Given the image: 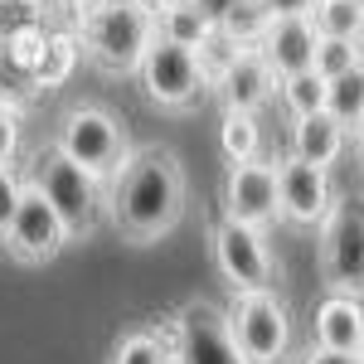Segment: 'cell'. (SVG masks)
<instances>
[{"label":"cell","instance_id":"obj_1","mask_svg":"<svg viewBox=\"0 0 364 364\" xmlns=\"http://www.w3.org/2000/svg\"><path fill=\"white\" fill-rule=\"evenodd\" d=\"M107 214L122 238L132 243H161L185 219V170L166 146H141L132 151L112 175Z\"/></svg>","mask_w":364,"mask_h":364},{"label":"cell","instance_id":"obj_2","mask_svg":"<svg viewBox=\"0 0 364 364\" xmlns=\"http://www.w3.org/2000/svg\"><path fill=\"white\" fill-rule=\"evenodd\" d=\"M156 39H161V10L146 0H102L83 20L87 58L112 78L141 73V58L151 54Z\"/></svg>","mask_w":364,"mask_h":364},{"label":"cell","instance_id":"obj_3","mask_svg":"<svg viewBox=\"0 0 364 364\" xmlns=\"http://www.w3.org/2000/svg\"><path fill=\"white\" fill-rule=\"evenodd\" d=\"M136 78H141V87H146V97H151L156 107H166V112L195 107L199 97H204V87H214L199 49H185V44H175V39H156V44H151V54L141 58Z\"/></svg>","mask_w":364,"mask_h":364},{"label":"cell","instance_id":"obj_4","mask_svg":"<svg viewBox=\"0 0 364 364\" xmlns=\"http://www.w3.org/2000/svg\"><path fill=\"white\" fill-rule=\"evenodd\" d=\"M228 326L248 364H282L291 350V321H287L277 291H233Z\"/></svg>","mask_w":364,"mask_h":364},{"label":"cell","instance_id":"obj_5","mask_svg":"<svg viewBox=\"0 0 364 364\" xmlns=\"http://www.w3.org/2000/svg\"><path fill=\"white\" fill-rule=\"evenodd\" d=\"M209 243H214V267L228 282V291H272L277 262H272V248H267L257 224H243V219L224 214L209 233Z\"/></svg>","mask_w":364,"mask_h":364},{"label":"cell","instance_id":"obj_6","mask_svg":"<svg viewBox=\"0 0 364 364\" xmlns=\"http://www.w3.org/2000/svg\"><path fill=\"white\" fill-rule=\"evenodd\" d=\"M34 180H39V190L58 204V214H63V224L73 238H87L92 228H97V209H102V175H92L87 166H78L68 151H44V161L34 170Z\"/></svg>","mask_w":364,"mask_h":364},{"label":"cell","instance_id":"obj_7","mask_svg":"<svg viewBox=\"0 0 364 364\" xmlns=\"http://www.w3.org/2000/svg\"><path fill=\"white\" fill-rule=\"evenodd\" d=\"M54 146H58V151H68L78 166H87L92 175H102V180L117 175V166L132 156V151H127V132H122V122H117L107 107H92V102L63 112Z\"/></svg>","mask_w":364,"mask_h":364},{"label":"cell","instance_id":"obj_8","mask_svg":"<svg viewBox=\"0 0 364 364\" xmlns=\"http://www.w3.org/2000/svg\"><path fill=\"white\" fill-rule=\"evenodd\" d=\"M175 364H248L238 340H233V326H228V306H214V301H185L175 311Z\"/></svg>","mask_w":364,"mask_h":364},{"label":"cell","instance_id":"obj_9","mask_svg":"<svg viewBox=\"0 0 364 364\" xmlns=\"http://www.w3.org/2000/svg\"><path fill=\"white\" fill-rule=\"evenodd\" d=\"M321 277L331 291H364V209L336 204L321 224Z\"/></svg>","mask_w":364,"mask_h":364},{"label":"cell","instance_id":"obj_10","mask_svg":"<svg viewBox=\"0 0 364 364\" xmlns=\"http://www.w3.org/2000/svg\"><path fill=\"white\" fill-rule=\"evenodd\" d=\"M68 238H73V233L63 224L58 204L39 190V180H29L25 199H20V214H15V224L5 233V248L15 252L20 262H29V267H44V262H54L58 252H63Z\"/></svg>","mask_w":364,"mask_h":364},{"label":"cell","instance_id":"obj_11","mask_svg":"<svg viewBox=\"0 0 364 364\" xmlns=\"http://www.w3.org/2000/svg\"><path fill=\"white\" fill-rule=\"evenodd\" d=\"M224 214L228 219H243V224H277L282 214V185H277V161H238L228 166L224 180Z\"/></svg>","mask_w":364,"mask_h":364},{"label":"cell","instance_id":"obj_12","mask_svg":"<svg viewBox=\"0 0 364 364\" xmlns=\"http://www.w3.org/2000/svg\"><path fill=\"white\" fill-rule=\"evenodd\" d=\"M277 185H282V214L296 228H321L326 214L336 209V190H331V170L326 166H311L301 156H282Z\"/></svg>","mask_w":364,"mask_h":364},{"label":"cell","instance_id":"obj_13","mask_svg":"<svg viewBox=\"0 0 364 364\" xmlns=\"http://www.w3.org/2000/svg\"><path fill=\"white\" fill-rule=\"evenodd\" d=\"M277 87H282L277 68L262 58L257 44H243V49L214 73V92H219V102H224V107H238V112H262V107L272 102Z\"/></svg>","mask_w":364,"mask_h":364},{"label":"cell","instance_id":"obj_14","mask_svg":"<svg viewBox=\"0 0 364 364\" xmlns=\"http://www.w3.org/2000/svg\"><path fill=\"white\" fill-rule=\"evenodd\" d=\"M262 58L277 68V78L287 73H301V68H316V49H321V29L311 15H272L262 39H257Z\"/></svg>","mask_w":364,"mask_h":364},{"label":"cell","instance_id":"obj_15","mask_svg":"<svg viewBox=\"0 0 364 364\" xmlns=\"http://www.w3.org/2000/svg\"><path fill=\"white\" fill-rule=\"evenodd\" d=\"M316 340L331 345V350H364V301L355 291H331L321 306H316Z\"/></svg>","mask_w":364,"mask_h":364},{"label":"cell","instance_id":"obj_16","mask_svg":"<svg viewBox=\"0 0 364 364\" xmlns=\"http://www.w3.org/2000/svg\"><path fill=\"white\" fill-rule=\"evenodd\" d=\"M345 122L331 112H311V117H296V127H291V156H301L311 166H336L340 156H345Z\"/></svg>","mask_w":364,"mask_h":364},{"label":"cell","instance_id":"obj_17","mask_svg":"<svg viewBox=\"0 0 364 364\" xmlns=\"http://www.w3.org/2000/svg\"><path fill=\"white\" fill-rule=\"evenodd\" d=\"M214 34H219V20L199 0H170V5H161V39H175L185 49H204Z\"/></svg>","mask_w":364,"mask_h":364},{"label":"cell","instance_id":"obj_18","mask_svg":"<svg viewBox=\"0 0 364 364\" xmlns=\"http://www.w3.org/2000/svg\"><path fill=\"white\" fill-rule=\"evenodd\" d=\"M282 102L291 117H311V112H326V97H331V78L321 68H301V73H287L282 78Z\"/></svg>","mask_w":364,"mask_h":364},{"label":"cell","instance_id":"obj_19","mask_svg":"<svg viewBox=\"0 0 364 364\" xmlns=\"http://www.w3.org/2000/svg\"><path fill=\"white\" fill-rule=\"evenodd\" d=\"M257 112H238V107H224V122H219V151H224L228 166L238 161H252L257 146H262V132H257Z\"/></svg>","mask_w":364,"mask_h":364},{"label":"cell","instance_id":"obj_20","mask_svg":"<svg viewBox=\"0 0 364 364\" xmlns=\"http://www.w3.org/2000/svg\"><path fill=\"white\" fill-rule=\"evenodd\" d=\"M112 364H175V345L161 331H127L112 350Z\"/></svg>","mask_w":364,"mask_h":364},{"label":"cell","instance_id":"obj_21","mask_svg":"<svg viewBox=\"0 0 364 364\" xmlns=\"http://www.w3.org/2000/svg\"><path fill=\"white\" fill-rule=\"evenodd\" d=\"M267 20H272L267 0H233L224 15H219V29H224L233 44H257L262 29H267Z\"/></svg>","mask_w":364,"mask_h":364},{"label":"cell","instance_id":"obj_22","mask_svg":"<svg viewBox=\"0 0 364 364\" xmlns=\"http://www.w3.org/2000/svg\"><path fill=\"white\" fill-rule=\"evenodd\" d=\"M311 20L321 34H340V39H364V5L360 0H316Z\"/></svg>","mask_w":364,"mask_h":364},{"label":"cell","instance_id":"obj_23","mask_svg":"<svg viewBox=\"0 0 364 364\" xmlns=\"http://www.w3.org/2000/svg\"><path fill=\"white\" fill-rule=\"evenodd\" d=\"M326 112L340 117L345 127H360V117H364V63H360V68H350V73H340V78H331Z\"/></svg>","mask_w":364,"mask_h":364},{"label":"cell","instance_id":"obj_24","mask_svg":"<svg viewBox=\"0 0 364 364\" xmlns=\"http://www.w3.org/2000/svg\"><path fill=\"white\" fill-rule=\"evenodd\" d=\"M73 63H78V49H73V39H68V34H49L44 54H39V63H34L29 73H34V83L58 87L63 78H68V73H73Z\"/></svg>","mask_w":364,"mask_h":364},{"label":"cell","instance_id":"obj_25","mask_svg":"<svg viewBox=\"0 0 364 364\" xmlns=\"http://www.w3.org/2000/svg\"><path fill=\"white\" fill-rule=\"evenodd\" d=\"M364 39H340V34H321V49H316V68L326 73V78H340V73H350V68H360L364 63Z\"/></svg>","mask_w":364,"mask_h":364},{"label":"cell","instance_id":"obj_26","mask_svg":"<svg viewBox=\"0 0 364 364\" xmlns=\"http://www.w3.org/2000/svg\"><path fill=\"white\" fill-rule=\"evenodd\" d=\"M44 25V0H0V44Z\"/></svg>","mask_w":364,"mask_h":364},{"label":"cell","instance_id":"obj_27","mask_svg":"<svg viewBox=\"0 0 364 364\" xmlns=\"http://www.w3.org/2000/svg\"><path fill=\"white\" fill-rule=\"evenodd\" d=\"M25 185H29V180H20L10 161L0 166V243H5V233H10V224H15V214H20V199H25Z\"/></svg>","mask_w":364,"mask_h":364},{"label":"cell","instance_id":"obj_28","mask_svg":"<svg viewBox=\"0 0 364 364\" xmlns=\"http://www.w3.org/2000/svg\"><path fill=\"white\" fill-rule=\"evenodd\" d=\"M44 44H49V34H44V25H39V29H29V34H20V39H10L5 49H10V58H15L20 68H34L39 54H44Z\"/></svg>","mask_w":364,"mask_h":364},{"label":"cell","instance_id":"obj_29","mask_svg":"<svg viewBox=\"0 0 364 364\" xmlns=\"http://www.w3.org/2000/svg\"><path fill=\"white\" fill-rule=\"evenodd\" d=\"M15 151H20V117L10 107H0V166L15 161Z\"/></svg>","mask_w":364,"mask_h":364},{"label":"cell","instance_id":"obj_30","mask_svg":"<svg viewBox=\"0 0 364 364\" xmlns=\"http://www.w3.org/2000/svg\"><path fill=\"white\" fill-rule=\"evenodd\" d=\"M301 364H360V355H350V350H331V345H321V340H316Z\"/></svg>","mask_w":364,"mask_h":364},{"label":"cell","instance_id":"obj_31","mask_svg":"<svg viewBox=\"0 0 364 364\" xmlns=\"http://www.w3.org/2000/svg\"><path fill=\"white\" fill-rule=\"evenodd\" d=\"M267 10H272V15H311L316 0H267Z\"/></svg>","mask_w":364,"mask_h":364},{"label":"cell","instance_id":"obj_32","mask_svg":"<svg viewBox=\"0 0 364 364\" xmlns=\"http://www.w3.org/2000/svg\"><path fill=\"white\" fill-rule=\"evenodd\" d=\"M199 5H204V10H209V15L219 20V15H224V10H228V5H233V0H199Z\"/></svg>","mask_w":364,"mask_h":364},{"label":"cell","instance_id":"obj_33","mask_svg":"<svg viewBox=\"0 0 364 364\" xmlns=\"http://www.w3.org/2000/svg\"><path fill=\"white\" fill-rule=\"evenodd\" d=\"M146 5H156V10H161V5H170V0H146Z\"/></svg>","mask_w":364,"mask_h":364},{"label":"cell","instance_id":"obj_34","mask_svg":"<svg viewBox=\"0 0 364 364\" xmlns=\"http://www.w3.org/2000/svg\"><path fill=\"white\" fill-rule=\"evenodd\" d=\"M355 132H360V136H364V117H360V127H355Z\"/></svg>","mask_w":364,"mask_h":364},{"label":"cell","instance_id":"obj_35","mask_svg":"<svg viewBox=\"0 0 364 364\" xmlns=\"http://www.w3.org/2000/svg\"><path fill=\"white\" fill-rule=\"evenodd\" d=\"M360 364H364V350H360Z\"/></svg>","mask_w":364,"mask_h":364},{"label":"cell","instance_id":"obj_36","mask_svg":"<svg viewBox=\"0 0 364 364\" xmlns=\"http://www.w3.org/2000/svg\"><path fill=\"white\" fill-rule=\"evenodd\" d=\"M360 5H364V0H360Z\"/></svg>","mask_w":364,"mask_h":364}]
</instances>
